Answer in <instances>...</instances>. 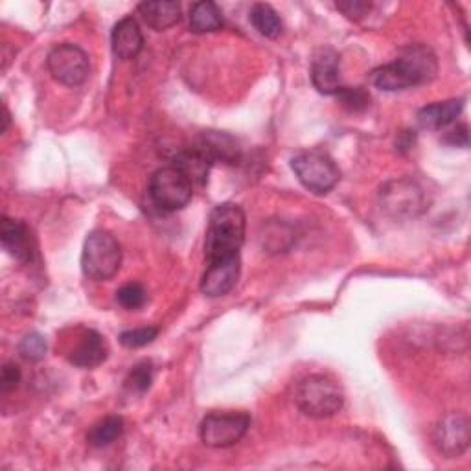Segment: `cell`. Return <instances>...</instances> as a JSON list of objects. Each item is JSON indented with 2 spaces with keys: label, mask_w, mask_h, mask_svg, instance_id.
<instances>
[{
  "label": "cell",
  "mask_w": 471,
  "mask_h": 471,
  "mask_svg": "<svg viewBox=\"0 0 471 471\" xmlns=\"http://www.w3.org/2000/svg\"><path fill=\"white\" fill-rule=\"evenodd\" d=\"M245 241V212L234 203L218 205L211 212L205 240L207 261L223 260L240 254Z\"/></svg>",
  "instance_id": "cell-2"
},
{
  "label": "cell",
  "mask_w": 471,
  "mask_h": 471,
  "mask_svg": "<svg viewBox=\"0 0 471 471\" xmlns=\"http://www.w3.org/2000/svg\"><path fill=\"white\" fill-rule=\"evenodd\" d=\"M48 71L55 82L66 87L83 85L91 74L89 55L83 48L73 43H63L48 54Z\"/></svg>",
  "instance_id": "cell-8"
},
{
  "label": "cell",
  "mask_w": 471,
  "mask_h": 471,
  "mask_svg": "<svg viewBox=\"0 0 471 471\" xmlns=\"http://www.w3.org/2000/svg\"><path fill=\"white\" fill-rule=\"evenodd\" d=\"M250 427L247 413H211L201 422V440L214 449H223L238 444Z\"/></svg>",
  "instance_id": "cell-9"
},
{
  "label": "cell",
  "mask_w": 471,
  "mask_h": 471,
  "mask_svg": "<svg viewBox=\"0 0 471 471\" xmlns=\"http://www.w3.org/2000/svg\"><path fill=\"white\" fill-rule=\"evenodd\" d=\"M212 164H214L212 157L201 144L191 146L175 157V166L191 181V184H199V186H203L207 182Z\"/></svg>",
  "instance_id": "cell-16"
},
{
  "label": "cell",
  "mask_w": 471,
  "mask_h": 471,
  "mask_svg": "<svg viewBox=\"0 0 471 471\" xmlns=\"http://www.w3.org/2000/svg\"><path fill=\"white\" fill-rule=\"evenodd\" d=\"M240 271H241L240 254L211 261L207 267V273L203 275V280H201V291L211 299H220L229 295L238 284Z\"/></svg>",
  "instance_id": "cell-11"
},
{
  "label": "cell",
  "mask_w": 471,
  "mask_h": 471,
  "mask_svg": "<svg viewBox=\"0 0 471 471\" xmlns=\"http://www.w3.org/2000/svg\"><path fill=\"white\" fill-rule=\"evenodd\" d=\"M120 265L122 247L118 240L107 231H93L82 252L83 273L96 282H105L118 273Z\"/></svg>",
  "instance_id": "cell-4"
},
{
  "label": "cell",
  "mask_w": 471,
  "mask_h": 471,
  "mask_svg": "<svg viewBox=\"0 0 471 471\" xmlns=\"http://www.w3.org/2000/svg\"><path fill=\"white\" fill-rule=\"evenodd\" d=\"M8 125H10V113H8V109L5 107V127H3V131H6Z\"/></svg>",
  "instance_id": "cell-31"
},
{
  "label": "cell",
  "mask_w": 471,
  "mask_h": 471,
  "mask_svg": "<svg viewBox=\"0 0 471 471\" xmlns=\"http://www.w3.org/2000/svg\"><path fill=\"white\" fill-rule=\"evenodd\" d=\"M0 240H3V247L8 250V254H12L15 260L32 261V234L23 221L3 218V223H0Z\"/></svg>",
  "instance_id": "cell-14"
},
{
  "label": "cell",
  "mask_w": 471,
  "mask_h": 471,
  "mask_svg": "<svg viewBox=\"0 0 471 471\" xmlns=\"http://www.w3.org/2000/svg\"><path fill=\"white\" fill-rule=\"evenodd\" d=\"M297 407L309 418H331L345 406V392L341 385L329 376H306L295 390Z\"/></svg>",
  "instance_id": "cell-3"
},
{
  "label": "cell",
  "mask_w": 471,
  "mask_h": 471,
  "mask_svg": "<svg viewBox=\"0 0 471 471\" xmlns=\"http://www.w3.org/2000/svg\"><path fill=\"white\" fill-rule=\"evenodd\" d=\"M191 181L175 164L157 170L150 179V197L164 212L182 211L191 201Z\"/></svg>",
  "instance_id": "cell-6"
},
{
  "label": "cell",
  "mask_w": 471,
  "mask_h": 471,
  "mask_svg": "<svg viewBox=\"0 0 471 471\" xmlns=\"http://www.w3.org/2000/svg\"><path fill=\"white\" fill-rule=\"evenodd\" d=\"M19 354L26 361H41L46 354V341L41 333H28L19 343Z\"/></svg>",
  "instance_id": "cell-25"
},
{
  "label": "cell",
  "mask_w": 471,
  "mask_h": 471,
  "mask_svg": "<svg viewBox=\"0 0 471 471\" xmlns=\"http://www.w3.org/2000/svg\"><path fill=\"white\" fill-rule=\"evenodd\" d=\"M159 335V328L155 326H144V328H134L120 333V343L125 348H141L150 343H153Z\"/></svg>",
  "instance_id": "cell-23"
},
{
  "label": "cell",
  "mask_w": 471,
  "mask_h": 471,
  "mask_svg": "<svg viewBox=\"0 0 471 471\" xmlns=\"http://www.w3.org/2000/svg\"><path fill=\"white\" fill-rule=\"evenodd\" d=\"M438 61L426 44H407L399 50V55L372 73L374 87L394 93L429 83L437 78Z\"/></svg>",
  "instance_id": "cell-1"
},
{
  "label": "cell",
  "mask_w": 471,
  "mask_h": 471,
  "mask_svg": "<svg viewBox=\"0 0 471 471\" xmlns=\"http://www.w3.org/2000/svg\"><path fill=\"white\" fill-rule=\"evenodd\" d=\"M111 44H113L114 55L122 61H129V59L137 57L144 46V35H142V30L139 26L137 19L123 17L122 21H118L116 26L113 28Z\"/></svg>",
  "instance_id": "cell-13"
},
{
  "label": "cell",
  "mask_w": 471,
  "mask_h": 471,
  "mask_svg": "<svg viewBox=\"0 0 471 471\" xmlns=\"http://www.w3.org/2000/svg\"><path fill=\"white\" fill-rule=\"evenodd\" d=\"M444 142L451 144V146H467V127L466 125H456L453 129H449L444 137Z\"/></svg>",
  "instance_id": "cell-30"
},
{
  "label": "cell",
  "mask_w": 471,
  "mask_h": 471,
  "mask_svg": "<svg viewBox=\"0 0 471 471\" xmlns=\"http://www.w3.org/2000/svg\"><path fill=\"white\" fill-rule=\"evenodd\" d=\"M123 435V420L120 417H107L93 426L87 442L93 447H107Z\"/></svg>",
  "instance_id": "cell-22"
},
{
  "label": "cell",
  "mask_w": 471,
  "mask_h": 471,
  "mask_svg": "<svg viewBox=\"0 0 471 471\" xmlns=\"http://www.w3.org/2000/svg\"><path fill=\"white\" fill-rule=\"evenodd\" d=\"M291 168L300 184L319 195L329 193L341 181L339 166L320 150H309L295 155Z\"/></svg>",
  "instance_id": "cell-5"
},
{
  "label": "cell",
  "mask_w": 471,
  "mask_h": 471,
  "mask_svg": "<svg viewBox=\"0 0 471 471\" xmlns=\"http://www.w3.org/2000/svg\"><path fill=\"white\" fill-rule=\"evenodd\" d=\"M139 14L144 23L157 30H168L181 21V5L175 0H157V3H142L139 5Z\"/></svg>",
  "instance_id": "cell-17"
},
{
  "label": "cell",
  "mask_w": 471,
  "mask_h": 471,
  "mask_svg": "<svg viewBox=\"0 0 471 471\" xmlns=\"http://www.w3.org/2000/svg\"><path fill=\"white\" fill-rule=\"evenodd\" d=\"M19 383H21L19 367L14 363H6L3 368V378H0V387H3V392H10V390L17 388Z\"/></svg>",
  "instance_id": "cell-29"
},
{
  "label": "cell",
  "mask_w": 471,
  "mask_h": 471,
  "mask_svg": "<svg viewBox=\"0 0 471 471\" xmlns=\"http://www.w3.org/2000/svg\"><path fill=\"white\" fill-rule=\"evenodd\" d=\"M250 23L263 37L269 39H277L282 32L280 15L269 5H254L250 10Z\"/></svg>",
  "instance_id": "cell-21"
},
{
  "label": "cell",
  "mask_w": 471,
  "mask_h": 471,
  "mask_svg": "<svg viewBox=\"0 0 471 471\" xmlns=\"http://www.w3.org/2000/svg\"><path fill=\"white\" fill-rule=\"evenodd\" d=\"M335 96L339 98L343 107H347L352 113H361L370 103L368 93L365 89H361V87H354V89L352 87H343Z\"/></svg>",
  "instance_id": "cell-27"
},
{
  "label": "cell",
  "mask_w": 471,
  "mask_h": 471,
  "mask_svg": "<svg viewBox=\"0 0 471 471\" xmlns=\"http://www.w3.org/2000/svg\"><path fill=\"white\" fill-rule=\"evenodd\" d=\"M107 359V347L96 329H87L80 343L71 350L69 361L80 368H96Z\"/></svg>",
  "instance_id": "cell-15"
},
{
  "label": "cell",
  "mask_w": 471,
  "mask_h": 471,
  "mask_svg": "<svg viewBox=\"0 0 471 471\" xmlns=\"http://www.w3.org/2000/svg\"><path fill=\"white\" fill-rule=\"evenodd\" d=\"M338 10H341L348 19L359 21L372 10V3L367 0H347V3H338Z\"/></svg>",
  "instance_id": "cell-28"
},
{
  "label": "cell",
  "mask_w": 471,
  "mask_h": 471,
  "mask_svg": "<svg viewBox=\"0 0 471 471\" xmlns=\"http://www.w3.org/2000/svg\"><path fill=\"white\" fill-rule=\"evenodd\" d=\"M339 63V54L331 48H322L315 54L311 63V82L320 94L331 96L343 89Z\"/></svg>",
  "instance_id": "cell-12"
},
{
  "label": "cell",
  "mask_w": 471,
  "mask_h": 471,
  "mask_svg": "<svg viewBox=\"0 0 471 471\" xmlns=\"http://www.w3.org/2000/svg\"><path fill=\"white\" fill-rule=\"evenodd\" d=\"M199 144L212 157L214 162L221 161L225 164H238L241 159V150L236 139H232L227 132L209 131L201 137Z\"/></svg>",
  "instance_id": "cell-18"
},
{
  "label": "cell",
  "mask_w": 471,
  "mask_h": 471,
  "mask_svg": "<svg viewBox=\"0 0 471 471\" xmlns=\"http://www.w3.org/2000/svg\"><path fill=\"white\" fill-rule=\"evenodd\" d=\"M116 300L125 309H139L146 302V289L137 282H129L116 291Z\"/></svg>",
  "instance_id": "cell-26"
},
{
  "label": "cell",
  "mask_w": 471,
  "mask_h": 471,
  "mask_svg": "<svg viewBox=\"0 0 471 471\" xmlns=\"http://www.w3.org/2000/svg\"><path fill=\"white\" fill-rule=\"evenodd\" d=\"M223 26L221 10L212 0H201L190 10V30L193 34H209Z\"/></svg>",
  "instance_id": "cell-20"
},
{
  "label": "cell",
  "mask_w": 471,
  "mask_h": 471,
  "mask_svg": "<svg viewBox=\"0 0 471 471\" xmlns=\"http://www.w3.org/2000/svg\"><path fill=\"white\" fill-rule=\"evenodd\" d=\"M381 211L394 220H411L424 212V190L411 179H394L379 190Z\"/></svg>",
  "instance_id": "cell-7"
},
{
  "label": "cell",
  "mask_w": 471,
  "mask_h": 471,
  "mask_svg": "<svg viewBox=\"0 0 471 471\" xmlns=\"http://www.w3.org/2000/svg\"><path fill=\"white\" fill-rule=\"evenodd\" d=\"M433 442L437 449L447 458H456L464 455L471 442V424L462 413L446 415L435 427Z\"/></svg>",
  "instance_id": "cell-10"
},
{
  "label": "cell",
  "mask_w": 471,
  "mask_h": 471,
  "mask_svg": "<svg viewBox=\"0 0 471 471\" xmlns=\"http://www.w3.org/2000/svg\"><path fill=\"white\" fill-rule=\"evenodd\" d=\"M464 109V100H447L426 105L418 113V123L424 129H446L456 122Z\"/></svg>",
  "instance_id": "cell-19"
},
{
  "label": "cell",
  "mask_w": 471,
  "mask_h": 471,
  "mask_svg": "<svg viewBox=\"0 0 471 471\" xmlns=\"http://www.w3.org/2000/svg\"><path fill=\"white\" fill-rule=\"evenodd\" d=\"M152 381H153V367L150 361H142L131 368L125 379V387L134 392H146L152 387Z\"/></svg>",
  "instance_id": "cell-24"
}]
</instances>
